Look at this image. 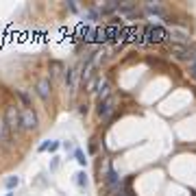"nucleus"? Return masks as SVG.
Returning <instances> with one entry per match:
<instances>
[{"mask_svg":"<svg viewBox=\"0 0 196 196\" xmlns=\"http://www.w3.org/2000/svg\"><path fill=\"white\" fill-rule=\"evenodd\" d=\"M5 120H7V127H9L11 133L22 131V116H20L15 105H7L5 107Z\"/></svg>","mask_w":196,"mask_h":196,"instance_id":"obj_1","label":"nucleus"},{"mask_svg":"<svg viewBox=\"0 0 196 196\" xmlns=\"http://www.w3.org/2000/svg\"><path fill=\"white\" fill-rule=\"evenodd\" d=\"M144 37L148 41H153V44H161V41L168 39V31L163 26H146L144 29Z\"/></svg>","mask_w":196,"mask_h":196,"instance_id":"obj_2","label":"nucleus"},{"mask_svg":"<svg viewBox=\"0 0 196 196\" xmlns=\"http://www.w3.org/2000/svg\"><path fill=\"white\" fill-rule=\"evenodd\" d=\"M20 116H22V129H26V131L37 129V113H35L31 107L22 109V111H20Z\"/></svg>","mask_w":196,"mask_h":196,"instance_id":"obj_3","label":"nucleus"},{"mask_svg":"<svg viewBox=\"0 0 196 196\" xmlns=\"http://www.w3.org/2000/svg\"><path fill=\"white\" fill-rule=\"evenodd\" d=\"M170 53H172L177 59H183V61H192L196 57V50H192L190 46H177V44L170 46Z\"/></svg>","mask_w":196,"mask_h":196,"instance_id":"obj_4","label":"nucleus"},{"mask_svg":"<svg viewBox=\"0 0 196 196\" xmlns=\"http://www.w3.org/2000/svg\"><path fill=\"white\" fill-rule=\"evenodd\" d=\"M168 37L172 39L177 46H187V44H190V33H187L185 29H177V26H172V31L168 33Z\"/></svg>","mask_w":196,"mask_h":196,"instance_id":"obj_5","label":"nucleus"},{"mask_svg":"<svg viewBox=\"0 0 196 196\" xmlns=\"http://www.w3.org/2000/svg\"><path fill=\"white\" fill-rule=\"evenodd\" d=\"M116 105H118V100L113 96H109L105 103H100V105H98V113H100V118H109L116 111Z\"/></svg>","mask_w":196,"mask_h":196,"instance_id":"obj_6","label":"nucleus"},{"mask_svg":"<svg viewBox=\"0 0 196 196\" xmlns=\"http://www.w3.org/2000/svg\"><path fill=\"white\" fill-rule=\"evenodd\" d=\"M37 94H39L41 100H48V98H50V81L48 79H41L37 83Z\"/></svg>","mask_w":196,"mask_h":196,"instance_id":"obj_7","label":"nucleus"},{"mask_svg":"<svg viewBox=\"0 0 196 196\" xmlns=\"http://www.w3.org/2000/svg\"><path fill=\"white\" fill-rule=\"evenodd\" d=\"M9 127H7V120H5V116H0V144H5V142H9Z\"/></svg>","mask_w":196,"mask_h":196,"instance_id":"obj_8","label":"nucleus"},{"mask_svg":"<svg viewBox=\"0 0 196 196\" xmlns=\"http://www.w3.org/2000/svg\"><path fill=\"white\" fill-rule=\"evenodd\" d=\"M107 98H109V83H103L100 92H98V105H100V103H105Z\"/></svg>","mask_w":196,"mask_h":196,"instance_id":"obj_9","label":"nucleus"},{"mask_svg":"<svg viewBox=\"0 0 196 196\" xmlns=\"http://www.w3.org/2000/svg\"><path fill=\"white\" fill-rule=\"evenodd\" d=\"M146 11H148V13H161V5H157V2H148V5H146Z\"/></svg>","mask_w":196,"mask_h":196,"instance_id":"obj_10","label":"nucleus"},{"mask_svg":"<svg viewBox=\"0 0 196 196\" xmlns=\"http://www.w3.org/2000/svg\"><path fill=\"white\" fill-rule=\"evenodd\" d=\"M118 35H120V29L116 26V24H113V26H107V39H113Z\"/></svg>","mask_w":196,"mask_h":196,"instance_id":"obj_11","label":"nucleus"},{"mask_svg":"<svg viewBox=\"0 0 196 196\" xmlns=\"http://www.w3.org/2000/svg\"><path fill=\"white\" fill-rule=\"evenodd\" d=\"M5 185H7L9 190H13V187H18V185H20V177H9V179L5 181Z\"/></svg>","mask_w":196,"mask_h":196,"instance_id":"obj_12","label":"nucleus"},{"mask_svg":"<svg viewBox=\"0 0 196 196\" xmlns=\"http://www.w3.org/2000/svg\"><path fill=\"white\" fill-rule=\"evenodd\" d=\"M187 74L196 79V57H194L192 61H187Z\"/></svg>","mask_w":196,"mask_h":196,"instance_id":"obj_13","label":"nucleus"},{"mask_svg":"<svg viewBox=\"0 0 196 196\" xmlns=\"http://www.w3.org/2000/svg\"><path fill=\"white\" fill-rule=\"evenodd\" d=\"M124 35H129V37H127V41H135V39H137L135 35H139V29H129Z\"/></svg>","mask_w":196,"mask_h":196,"instance_id":"obj_14","label":"nucleus"},{"mask_svg":"<svg viewBox=\"0 0 196 196\" xmlns=\"http://www.w3.org/2000/svg\"><path fill=\"white\" fill-rule=\"evenodd\" d=\"M74 155H76V161H79L81 166H85V163H87V159H85V155H83V151H79V148H76V151H74Z\"/></svg>","mask_w":196,"mask_h":196,"instance_id":"obj_15","label":"nucleus"},{"mask_svg":"<svg viewBox=\"0 0 196 196\" xmlns=\"http://www.w3.org/2000/svg\"><path fill=\"white\" fill-rule=\"evenodd\" d=\"M76 177H79V179H76V181H79V185H87V177H85V172H79Z\"/></svg>","mask_w":196,"mask_h":196,"instance_id":"obj_16","label":"nucleus"},{"mask_svg":"<svg viewBox=\"0 0 196 196\" xmlns=\"http://www.w3.org/2000/svg\"><path fill=\"white\" fill-rule=\"evenodd\" d=\"M59 146H61V142H50V153H55Z\"/></svg>","mask_w":196,"mask_h":196,"instance_id":"obj_17","label":"nucleus"},{"mask_svg":"<svg viewBox=\"0 0 196 196\" xmlns=\"http://www.w3.org/2000/svg\"><path fill=\"white\" fill-rule=\"evenodd\" d=\"M7 196H13V194H7Z\"/></svg>","mask_w":196,"mask_h":196,"instance_id":"obj_18","label":"nucleus"},{"mask_svg":"<svg viewBox=\"0 0 196 196\" xmlns=\"http://www.w3.org/2000/svg\"><path fill=\"white\" fill-rule=\"evenodd\" d=\"M122 196H124V194H122Z\"/></svg>","mask_w":196,"mask_h":196,"instance_id":"obj_19","label":"nucleus"}]
</instances>
